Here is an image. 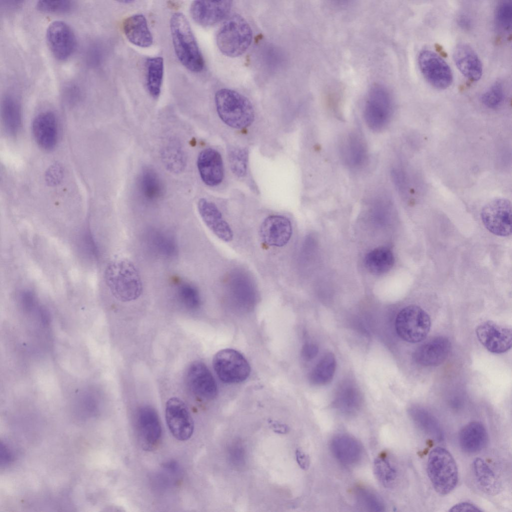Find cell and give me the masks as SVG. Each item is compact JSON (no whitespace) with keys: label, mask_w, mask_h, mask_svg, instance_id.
Returning <instances> with one entry per match:
<instances>
[{"label":"cell","mask_w":512,"mask_h":512,"mask_svg":"<svg viewBox=\"0 0 512 512\" xmlns=\"http://www.w3.org/2000/svg\"><path fill=\"white\" fill-rule=\"evenodd\" d=\"M106 283L118 300L128 302L138 299L142 292V282L136 265L127 258L110 262L104 272Z\"/></svg>","instance_id":"6da1fadb"},{"label":"cell","mask_w":512,"mask_h":512,"mask_svg":"<svg viewBox=\"0 0 512 512\" xmlns=\"http://www.w3.org/2000/svg\"><path fill=\"white\" fill-rule=\"evenodd\" d=\"M170 30L176 54L180 63L194 72H201L204 65L200 50L188 19L181 12L172 14Z\"/></svg>","instance_id":"7a4b0ae2"},{"label":"cell","mask_w":512,"mask_h":512,"mask_svg":"<svg viewBox=\"0 0 512 512\" xmlns=\"http://www.w3.org/2000/svg\"><path fill=\"white\" fill-rule=\"evenodd\" d=\"M218 114L227 126L236 129L246 128L254 118V107L249 100L234 90L222 88L216 94Z\"/></svg>","instance_id":"3957f363"},{"label":"cell","mask_w":512,"mask_h":512,"mask_svg":"<svg viewBox=\"0 0 512 512\" xmlns=\"http://www.w3.org/2000/svg\"><path fill=\"white\" fill-rule=\"evenodd\" d=\"M426 471L435 491L446 495L456 488L458 479L456 462L448 450L437 446L429 454Z\"/></svg>","instance_id":"277c9868"},{"label":"cell","mask_w":512,"mask_h":512,"mask_svg":"<svg viewBox=\"0 0 512 512\" xmlns=\"http://www.w3.org/2000/svg\"><path fill=\"white\" fill-rule=\"evenodd\" d=\"M252 28L242 16L234 14L220 28L216 38L218 47L224 55L236 58L244 54L251 44Z\"/></svg>","instance_id":"5b68a950"},{"label":"cell","mask_w":512,"mask_h":512,"mask_svg":"<svg viewBox=\"0 0 512 512\" xmlns=\"http://www.w3.org/2000/svg\"><path fill=\"white\" fill-rule=\"evenodd\" d=\"M393 112V100L384 86L375 84L369 89L364 107V117L368 126L374 131L383 130Z\"/></svg>","instance_id":"8992f818"},{"label":"cell","mask_w":512,"mask_h":512,"mask_svg":"<svg viewBox=\"0 0 512 512\" xmlns=\"http://www.w3.org/2000/svg\"><path fill=\"white\" fill-rule=\"evenodd\" d=\"M431 326L429 315L420 307L410 305L402 308L397 314L395 328L404 340L416 343L423 340L428 334Z\"/></svg>","instance_id":"52a82bcc"},{"label":"cell","mask_w":512,"mask_h":512,"mask_svg":"<svg viewBox=\"0 0 512 512\" xmlns=\"http://www.w3.org/2000/svg\"><path fill=\"white\" fill-rule=\"evenodd\" d=\"M214 368L223 382L234 384L245 380L250 368L246 358L238 351L226 348L218 351L212 361Z\"/></svg>","instance_id":"ba28073f"},{"label":"cell","mask_w":512,"mask_h":512,"mask_svg":"<svg viewBox=\"0 0 512 512\" xmlns=\"http://www.w3.org/2000/svg\"><path fill=\"white\" fill-rule=\"evenodd\" d=\"M481 218L485 227L492 233L507 236L512 233V204L505 198H496L482 208Z\"/></svg>","instance_id":"9c48e42d"},{"label":"cell","mask_w":512,"mask_h":512,"mask_svg":"<svg viewBox=\"0 0 512 512\" xmlns=\"http://www.w3.org/2000/svg\"><path fill=\"white\" fill-rule=\"evenodd\" d=\"M418 64L425 79L434 88L444 90L452 84L453 75L450 66L434 51H420L418 56Z\"/></svg>","instance_id":"30bf717a"},{"label":"cell","mask_w":512,"mask_h":512,"mask_svg":"<svg viewBox=\"0 0 512 512\" xmlns=\"http://www.w3.org/2000/svg\"><path fill=\"white\" fill-rule=\"evenodd\" d=\"M165 416L168 429L176 440L184 441L192 436L194 423L185 403L180 398H170L166 405Z\"/></svg>","instance_id":"8fae6325"},{"label":"cell","mask_w":512,"mask_h":512,"mask_svg":"<svg viewBox=\"0 0 512 512\" xmlns=\"http://www.w3.org/2000/svg\"><path fill=\"white\" fill-rule=\"evenodd\" d=\"M136 425L142 448L146 451L157 448L161 440L162 430L154 408L150 406H141L137 412Z\"/></svg>","instance_id":"7c38bea8"},{"label":"cell","mask_w":512,"mask_h":512,"mask_svg":"<svg viewBox=\"0 0 512 512\" xmlns=\"http://www.w3.org/2000/svg\"><path fill=\"white\" fill-rule=\"evenodd\" d=\"M46 40L52 55L60 60L68 59L76 48L74 34L63 21L56 20L50 24L46 32Z\"/></svg>","instance_id":"4fadbf2b"},{"label":"cell","mask_w":512,"mask_h":512,"mask_svg":"<svg viewBox=\"0 0 512 512\" xmlns=\"http://www.w3.org/2000/svg\"><path fill=\"white\" fill-rule=\"evenodd\" d=\"M476 332L480 342L492 353H504L512 347L511 329L494 322L486 320L482 322L477 326Z\"/></svg>","instance_id":"5bb4252c"},{"label":"cell","mask_w":512,"mask_h":512,"mask_svg":"<svg viewBox=\"0 0 512 512\" xmlns=\"http://www.w3.org/2000/svg\"><path fill=\"white\" fill-rule=\"evenodd\" d=\"M186 378L188 388L198 397L210 400L216 396V383L204 362L196 361L192 363L187 370Z\"/></svg>","instance_id":"9a60e30c"},{"label":"cell","mask_w":512,"mask_h":512,"mask_svg":"<svg viewBox=\"0 0 512 512\" xmlns=\"http://www.w3.org/2000/svg\"><path fill=\"white\" fill-rule=\"evenodd\" d=\"M231 0H194L190 6V14L198 24L210 26L220 22L231 10Z\"/></svg>","instance_id":"2e32d148"},{"label":"cell","mask_w":512,"mask_h":512,"mask_svg":"<svg viewBox=\"0 0 512 512\" xmlns=\"http://www.w3.org/2000/svg\"><path fill=\"white\" fill-rule=\"evenodd\" d=\"M450 349L451 342L448 338L436 336L418 347L413 353V358L422 366H438L447 358Z\"/></svg>","instance_id":"e0dca14e"},{"label":"cell","mask_w":512,"mask_h":512,"mask_svg":"<svg viewBox=\"0 0 512 512\" xmlns=\"http://www.w3.org/2000/svg\"><path fill=\"white\" fill-rule=\"evenodd\" d=\"M292 232V224L280 215L268 216L262 222L260 234L262 242L269 246L282 247L288 244Z\"/></svg>","instance_id":"ac0fdd59"},{"label":"cell","mask_w":512,"mask_h":512,"mask_svg":"<svg viewBox=\"0 0 512 512\" xmlns=\"http://www.w3.org/2000/svg\"><path fill=\"white\" fill-rule=\"evenodd\" d=\"M197 166L203 182L210 186L221 183L224 176V168L220 152L212 148H206L199 154Z\"/></svg>","instance_id":"d6986e66"},{"label":"cell","mask_w":512,"mask_h":512,"mask_svg":"<svg viewBox=\"0 0 512 512\" xmlns=\"http://www.w3.org/2000/svg\"><path fill=\"white\" fill-rule=\"evenodd\" d=\"M32 132L37 144L42 149L54 148L58 140V124L55 114L50 111L39 114L32 124Z\"/></svg>","instance_id":"ffe728a7"},{"label":"cell","mask_w":512,"mask_h":512,"mask_svg":"<svg viewBox=\"0 0 512 512\" xmlns=\"http://www.w3.org/2000/svg\"><path fill=\"white\" fill-rule=\"evenodd\" d=\"M197 208L202 222L214 235L224 242H229L232 240L230 227L214 203L202 198L198 202Z\"/></svg>","instance_id":"44dd1931"},{"label":"cell","mask_w":512,"mask_h":512,"mask_svg":"<svg viewBox=\"0 0 512 512\" xmlns=\"http://www.w3.org/2000/svg\"><path fill=\"white\" fill-rule=\"evenodd\" d=\"M452 56L458 68L466 78L472 82L480 79L483 72L482 64L470 45L465 43L457 44L454 50Z\"/></svg>","instance_id":"7402d4cb"},{"label":"cell","mask_w":512,"mask_h":512,"mask_svg":"<svg viewBox=\"0 0 512 512\" xmlns=\"http://www.w3.org/2000/svg\"><path fill=\"white\" fill-rule=\"evenodd\" d=\"M330 447L334 457L346 466L356 464L362 456V450L360 444L348 435L340 434L334 438Z\"/></svg>","instance_id":"603a6c76"},{"label":"cell","mask_w":512,"mask_h":512,"mask_svg":"<svg viewBox=\"0 0 512 512\" xmlns=\"http://www.w3.org/2000/svg\"><path fill=\"white\" fill-rule=\"evenodd\" d=\"M122 28L128 40L134 45L148 48L153 42L152 35L142 14H136L125 18Z\"/></svg>","instance_id":"cb8c5ba5"},{"label":"cell","mask_w":512,"mask_h":512,"mask_svg":"<svg viewBox=\"0 0 512 512\" xmlns=\"http://www.w3.org/2000/svg\"><path fill=\"white\" fill-rule=\"evenodd\" d=\"M362 402V394L357 386L351 382H345L338 387L334 404L342 414L352 416L360 410Z\"/></svg>","instance_id":"d4e9b609"},{"label":"cell","mask_w":512,"mask_h":512,"mask_svg":"<svg viewBox=\"0 0 512 512\" xmlns=\"http://www.w3.org/2000/svg\"><path fill=\"white\" fill-rule=\"evenodd\" d=\"M488 434L484 426L479 422H472L466 424L458 434V442L461 449L468 454L481 451L486 446Z\"/></svg>","instance_id":"484cf974"},{"label":"cell","mask_w":512,"mask_h":512,"mask_svg":"<svg viewBox=\"0 0 512 512\" xmlns=\"http://www.w3.org/2000/svg\"><path fill=\"white\" fill-rule=\"evenodd\" d=\"M342 157L351 168H361L366 162L368 150L364 140L358 132L350 133L344 140L342 148Z\"/></svg>","instance_id":"4316f807"},{"label":"cell","mask_w":512,"mask_h":512,"mask_svg":"<svg viewBox=\"0 0 512 512\" xmlns=\"http://www.w3.org/2000/svg\"><path fill=\"white\" fill-rule=\"evenodd\" d=\"M472 472L476 486L482 492L488 495L495 496L501 491L500 480L482 458H477L474 460Z\"/></svg>","instance_id":"83f0119b"},{"label":"cell","mask_w":512,"mask_h":512,"mask_svg":"<svg viewBox=\"0 0 512 512\" xmlns=\"http://www.w3.org/2000/svg\"><path fill=\"white\" fill-rule=\"evenodd\" d=\"M1 116L6 134L16 136L21 126L22 111L20 101L15 95L7 94L4 96L1 103Z\"/></svg>","instance_id":"f1b7e54d"},{"label":"cell","mask_w":512,"mask_h":512,"mask_svg":"<svg viewBox=\"0 0 512 512\" xmlns=\"http://www.w3.org/2000/svg\"><path fill=\"white\" fill-rule=\"evenodd\" d=\"M409 414L416 426L430 436L440 440L443 434L440 424L436 418L426 410L418 406L412 407Z\"/></svg>","instance_id":"f546056e"},{"label":"cell","mask_w":512,"mask_h":512,"mask_svg":"<svg viewBox=\"0 0 512 512\" xmlns=\"http://www.w3.org/2000/svg\"><path fill=\"white\" fill-rule=\"evenodd\" d=\"M394 258L392 252L386 247L376 248L366 256L364 264L372 274L380 275L388 272L393 266Z\"/></svg>","instance_id":"4dcf8cb0"},{"label":"cell","mask_w":512,"mask_h":512,"mask_svg":"<svg viewBox=\"0 0 512 512\" xmlns=\"http://www.w3.org/2000/svg\"><path fill=\"white\" fill-rule=\"evenodd\" d=\"M138 186L141 195L148 200H156L163 193L164 187L160 178L154 169L150 168H146L141 172Z\"/></svg>","instance_id":"1f68e13d"},{"label":"cell","mask_w":512,"mask_h":512,"mask_svg":"<svg viewBox=\"0 0 512 512\" xmlns=\"http://www.w3.org/2000/svg\"><path fill=\"white\" fill-rule=\"evenodd\" d=\"M336 366V362L334 354L330 352L326 353L310 373V382L317 386L329 384L334 378Z\"/></svg>","instance_id":"d6a6232c"},{"label":"cell","mask_w":512,"mask_h":512,"mask_svg":"<svg viewBox=\"0 0 512 512\" xmlns=\"http://www.w3.org/2000/svg\"><path fill=\"white\" fill-rule=\"evenodd\" d=\"M146 86L150 94L154 98L160 94L162 83L164 63L160 56L148 58L146 60Z\"/></svg>","instance_id":"836d02e7"},{"label":"cell","mask_w":512,"mask_h":512,"mask_svg":"<svg viewBox=\"0 0 512 512\" xmlns=\"http://www.w3.org/2000/svg\"><path fill=\"white\" fill-rule=\"evenodd\" d=\"M161 155L163 162L170 171L179 173L184 168L185 154L177 141H169L162 150Z\"/></svg>","instance_id":"e575fe53"},{"label":"cell","mask_w":512,"mask_h":512,"mask_svg":"<svg viewBox=\"0 0 512 512\" xmlns=\"http://www.w3.org/2000/svg\"><path fill=\"white\" fill-rule=\"evenodd\" d=\"M374 471L378 480L388 487L395 480L396 471L386 456H379L374 460Z\"/></svg>","instance_id":"d590c367"},{"label":"cell","mask_w":512,"mask_h":512,"mask_svg":"<svg viewBox=\"0 0 512 512\" xmlns=\"http://www.w3.org/2000/svg\"><path fill=\"white\" fill-rule=\"evenodd\" d=\"M358 503L369 511L382 512L384 510V504L374 492L364 488H358L355 491Z\"/></svg>","instance_id":"8d00e7d4"},{"label":"cell","mask_w":512,"mask_h":512,"mask_svg":"<svg viewBox=\"0 0 512 512\" xmlns=\"http://www.w3.org/2000/svg\"><path fill=\"white\" fill-rule=\"evenodd\" d=\"M228 158L232 170L237 176H244L247 171L248 152L245 148H232L230 150Z\"/></svg>","instance_id":"74e56055"},{"label":"cell","mask_w":512,"mask_h":512,"mask_svg":"<svg viewBox=\"0 0 512 512\" xmlns=\"http://www.w3.org/2000/svg\"><path fill=\"white\" fill-rule=\"evenodd\" d=\"M496 26L502 32H510L512 20V4L508 0L500 2L496 8L494 14Z\"/></svg>","instance_id":"f35d334b"},{"label":"cell","mask_w":512,"mask_h":512,"mask_svg":"<svg viewBox=\"0 0 512 512\" xmlns=\"http://www.w3.org/2000/svg\"><path fill=\"white\" fill-rule=\"evenodd\" d=\"M178 296L180 302L188 308L195 310L200 304V297L198 290L186 283L181 284L178 288Z\"/></svg>","instance_id":"ab89813d"},{"label":"cell","mask_w":512,"mask_h":512,"mask_svg":"<svg viewBox=\"0 0 512 512\" xmlns=\"http://www.w3.org/2000/svg\"><path fill=\"white\" fill-rule=\"evenodd\" d=\"M504 96L503 86L496 82L489 87L481 96V100L486 106L494 108L502 102Z\"/></svg>","instance_id":"60d3db41"},{"label":"cell","mask_w":512,"mask_h":512,"mask_svg":"<svg viewBox=\"0 0 512 512\" xmlns=\"http://www.w3.org/2000/svg\"><path fill=\"white\" fill-rule=\"evenodd\" d=\"M74 6L70 0H39L36 7L40 12L48 13H66L72 10Z\"/></svg>","instance_id":"b9f144b4"},{"label":"cell","mask_w":512,"mask_h":512,"mask_svg":"<svg viewBox=\"0 0 512 512\" xmlns=\"http://www.w3.org/2000/svg\"><path fill=\"white\" fill-rule=\"evenodd\" d=\"M62 176V167L60 164H55L48 169L46 178L48 184L50 186H55L60 182Z\"/></svg>","instance_id":"7bdbcfd3"},{"label":"cell","mask_w":512,"mask_h":512,"mask_svg":"<svg viewBox=\"0 0 512 512\" xmlns=\"http://www.w3.org/2000/svg\"><path fill=\"white\" fill-rule=\"evenodd\" d=\"M83 236L82 244L84 249L90 256L96 257L97 253L96 246L90 232L86 230Z\"/></svg>","instance_id":"ee69618b"},{"label":"cell","mask_w":512,"mask_h":512,"mask_svg":"<svg viewBox=\"0 0 512 512\" xmlns=\"http://www.w3.org/2000/svg\"><path fill=\"white\" fill-rule=\"evenodd\" d=\"M318 352V346L312 342L305 343L302 348L301 354L306 360H310L314 358Z\"/></svg>","instance_id":"f6af8a7d"},{"label":"cell","mask_w":512,"mask_h":512,"mask_svg":"<svg viewBox=\"0 0 512 512\" xmlns=\"http://www.w3.org/2000/svg\"><path fill=\"white\" fill-rule=\"evenodd\" d=\"M35 296L29 290H24L20 294V300L24 309L29 312L32 310L35 304Z\"/></svg>","instance_id":"bcb514c9"},{"label":"cell","mask_w":512,"mask_h":512,"mask_svg":"<svg viewBox=\"0 0 512 512\" xmlns=\"http://www.w3.org/2000/svg\"><path fill=\"white\" fill-rule=\"evenodd\" d=\"M450 512H482L476 505L468 502H462L452 506Z\"/></svg>","instance_id":"7dc6e473"},{"label":"cell","mask_w":512,"mask_h":512,"mask_svg":"<svg viewBox=\"0 0 512 512\" xmlns=\"http://www.w3.org/2000/svg\"><path fill=\"white\" fill-rule=\"evenodd\" d=\"M296 461L300 466L302 470H308L310 464L309 456L300 450H296Z\"/></svg>","instance_id":"c3c4849f"},{"label":"cell","mask_w":512,"mask_h":512,"mask_svg":"<svg viewBox=\"0 0 512 512\" xmlns=\"http://www.w3.org/2000/svg\"><path fill=\"white\" fill-rule=\"evenodd\" d=\"M100 50L96 46H93L90 50L88 58L90 64H96L99 62Z\"/></svg>","instance_id":"681fc988"},{"label":"cell","mask_w":512,"mask_h":512,"mask_svg":"<svg viewBox=\"0 0 512 512\" xmlns=\"http://www.w3.org/2000/svg\"><path fill=\"white\" fill-rule=\"evenodd\" d=\"M458 23L462 28L468 29L471 26L470 18L465 14L460 15L458 18Z\"/></svg>","instance_id":"f907efd6"},{"label":"cell","mask_w":512,"mask_h":512,"mask_svg":"<svg viewBox=\"0 0 512 512\" xmlns=\"http://www.w3.org/2000/svg\"><path fill=\"white\" fill-rule=\"evenodd\" d=\"M272 426L274 430L276 432L284 434L288 431V428L286 425L272 422Z\"/></svg>","instance_id":"816d5d0a"},{"label":"cell","mask_w":512,"mask_h":512,"mask_svg":"<svg viewBox=\"0 0 512 512\" xmlns=\"http://www.w3.org/2000/svg\"><path fill=\"white\" fill-rule=\"evenodd\" d=\"M39 312L42 322L45 324H48L50 322V316L47 310L41 307L39 310Z\"/></svg>","instance_id":"f5cc1de1"}]
</instances>
